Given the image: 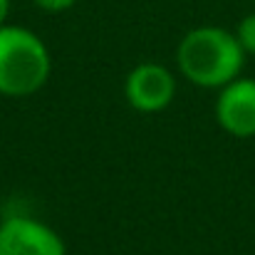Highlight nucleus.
<instances>
[{
	"label": "nucleus",
	"instance_id": "nucleus-1",
	"mask_svg": "<svg viewBox=\"0 0 255 255\" xmlns=\"http://www.w3.org/2000/svg\"><path fill=\"white\" fill-rule=\"evenodd\" d=\"M246 52L233 30L201 25L188 30L176 47V67L183 80L203 89H221L241 77Z\"/></svg>",
	"mask_w": 255,
	"mask_h": 255
},
{
	"label": "nucleus",
	"instance_id": "nucleus-2",
	"mask_svg": "<svg viewBox=\"0 0 255 255\" xmlns=\"http://www.w3.org/2000/svg\"><path fill=\"white\" fill-rule=\"evenodd\" d=\"M52 57L45 40L22 25L0 27V94L10 99L30 97L47 85Z\"/></svg>",
	"mask_w": 255,
	"mask_h": 255
},
{
	"label": "nucleus",
	"instance_id": "nucleus-3",
	"mask_svg": "<svg viewBox=\"0 0 255 255\" xmlns=\"http://www.w3.org/2000/svg\"><path fill=\"white\" fill-rule=\"evenodd\" d=\"M0 255H67V246L45 221L10 213L0 221Z\"/></svg>",
	"mask_w": 255,
	"mask_h": 255
},
{
	"label": "nucleus",
	"instance_id": "nucleus-4",
	"mask_svg": "<svg viewBox=\"0 0 255 255\" xmlns=\"http://www.w3.org/2000/svg\"><path fill=\"white\" fill-rule=\"evenodd\" d=\"M176 75L159 62H141L129 70L124 80V94L131 109L141 114L164 112L176 97Z\"/></svg>",
	"mask_w": 255,
	"mask_h": 255
},
{
	"label": "nucleus",
	"instance_id": "nucleus-5",
	"mask_svg": "<svg viewBox=\"0 0 255 255\" xmlns=\"http://www.w3.org/2000/svg\"><path fill=\"white\" fill-rule=\"evenodd\" d=\"M213 114L218 127L233 139L255 136V80L236 77L218 89Z\"/></svg>",
	"mask_w": 255,
	"mask_h": 255
},
{
	"label": "nucleus",
	"instance_id": "nucleus-6",
	"mask_svg": "<svg viewBox=\"0 0 255 255\" xmlns=\"http://www.w3.org/2000/svg\"><path fill=\"white\" fill-rule=\"evenodd\" d=\"M233 35H236L238 45L243 47L246 57H248V55L255 57V12H248L246 17H241V22L236 25Z\"/></svg>",
	"mask_w": 255,
	"mask_h": 255
},
{
	"label": "nucleus",
	"instance_id": "nucleus-7",
	"mask_svg": "<svg viewBox=\"0 0 255 255\" xmlns=\"http://www.w3.org/2000/svg\"><path fill=\"white\" fill-rule=\"evenodd\" d=\"M32 2L45 12H65L77 5V0H32Z\"/></svg>",
	"mask_w": 255,
	"mask_h": 255
},
{
	"label": "nucleus",
	"instance_id": "nucleus-8",
	"mask_svg": "<svg viewBox=\"0 0 255 255\" xmlns=\"http://www.w3.org/2000/svg\"><path fill=\"white\" fill-rule=\"evenodd\" d=\"M10 5L12 0H0V27L7 22V15H10Z\"/></svg>",
	"mask_w": 255,
	"mask_h": 255
}]
</instances>
